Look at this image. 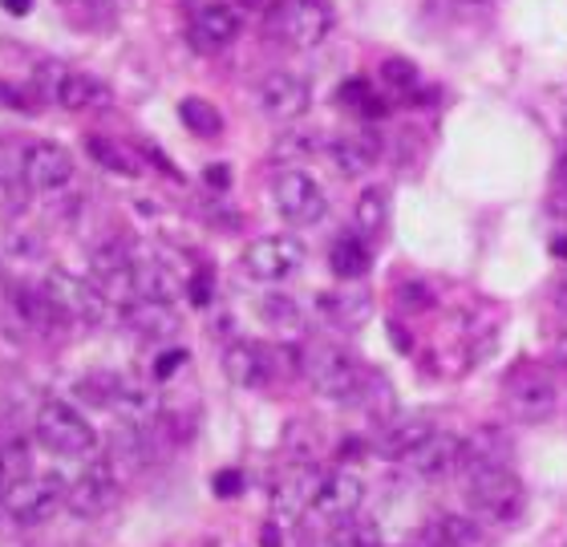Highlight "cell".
I'll return each mask as SVG.
<instances>
[{"label":"cell","instance_id":"30bf717a","mask_svg":"<svg viewBox=\"0 0 567 547\" xmlns=\"http://www.w3.org/2000/svg\"><path fill=\"white\" fill-rule=\"evenodd\" d=\"M45 292L53 297V305L61 309V317L73 324H102L106 321V292L82 276L70 272H49Z\"/></svg>","mask_w":567,"mask_h":547},{"label":"cell","instance_id":"7a4b0ae2","mask_svg":"<svg viewBox=\"0 0 567 547\" xmlns=\"http://www.w3.org/2000/svg\"><path fill=\"white\" fill-rule=\"evenodd\" d=\"M300 378L312 385L317 398H329V402H353L357 390H361V381H365V369L357 365L344 349L337 345H308L300 353Z\"/></svg>","mask_w":567,"mask_h":547},{"label":"cell","instance_id":"ba28073f","mask_svg":"<svg viewBox=\"0 0 567 547\" xmlns=\"http://www.w3.org/2000/svg\"><path fill=\"white\" fill-rule=\"evenodd\" d=\"M65 487H70V483L58 475H29L24 483L4 491L0 503H4V512H9L21 527H37V524H45L49 515L65 503Z\"/></svg>","mask_w":567,"mask_h":547},{"label":"cell","instance_id":"e575fe53","mask_svg":"<svg viewBox=\"0 0 567 547\" xmlns=\"http://www.w3.org/2000/svg\"><path fill=\"white\" fill-rule=\"evenodd\" d=\"M264 321L276 329H305V312L296 309V300L288 297H268L264 300Z\"/></svg>","mask_w":567,"mask_h":547},{"label":"cell","instance_id":"277c9868","mask_svg":"<svg viewBox=\"0 0 567 547\" xmlns=\"http://www.w3.org/2000/svg\"><path fill=\"white\" fill-rule=\"evenodd\" d=\"M272 33L288 49H317L332 33L329 0H276Z\"/></svg>","mask_w":567,"mask_h":547},{"label":"cell","instance_id":"d4e9b609","mask_svg":"<svg viewBox=\"0 0 567 547\" xmlns=\"http://www.w3.org/2000/svg\"><path fill=\"white\" fill-rule=\"evenodd\" d=\"M507 454H511V442L503 430L495 426L478 430L474 438L462 442V475L478 471V466H507Z\"/></svg>","mask_w":567,"mask_h":547},{"label":"cell","instance_id":"60d3db41","mask_svg":"<svg viewBox=\"0 0 567 547\" xmlns=\"http://www.w3.org/2000/svg\"><path fill=\"white\" fill-rule=\"evenodd\" d=\"M239 471H224V475H215V495H239Z\"/></svg>","mask_w":567,"mask_h":547},{"label":"cell","instance_id":"d6986e66","mask_svg":"<svg viewBox=\"0 0 567 547\" xmlns=\"http://www.w3.org/2000/svg\"><path fill=\"white\" fill-rule=\"evenodd\" d=\"M462 442L466 438H458V434H442V430H434L405 463H410V471H414L422 483H437V478L462 471Z\"/></svg>","mask_w":567,"mask_h":547},{"label":"cell","instance_id":"6da1fadb","mask_svg":"<svg viewBox=\"0 0 567 547\" xmlns=\"http://www.w3.org/2000/svg\"><path fill=\"white\" fill-rule=\"evenodd\" d=\"M466 507L478 524L511 527L527 512V487L511 466H478L466 471Z\"/></svg>","mask_w":567,"mask_h":547},{"label":"cell","instance_id":"8992f818","mask_svg":"<svg viewBox=\"0 0 567 547\" xmlns=\"http://www.w3.org/2000/svg\"><path fill=\"white\" fill-rule=\"evenodd\" d=\"M308 251L296 236H260L244 248V272L260 285H284L305 268Z\"/></svg>","mask_w":567,"mask_h":547},{"label":"cell","instance_id":"cb8c5ba5","mask_svg":"<svg viewBox=\"0 0 567 547\" xmlns=\"http://www.w3.org/2000/svg\"><path fill=\"white\" fill-rule=\"evenodd\" d=\"M329 155H332V163H337V171H341V175H365V171L378 167L381 146H378V138H373V134L349 131L329 146Z\"/></svg>","mask_w":567,"mask_h":547},{"label":"cell","instance_id":"44dd1931","mask_svg":"<svg viewBox=\"0 0 567 547\" xmlns=\"http://www.w3.org/2000/svg\"><path fill=\"white\" fill-rule=\"evenodd\" d=\"M373 312V300L361 288H337V292H320L317 317L332 329H361Z\"/></svg>","mask_w":567,"mask_h":547},{"label":"cell","instance_id":"7402d4cb","mask_svg":"<svg viewBox=\"0 0 567 547\" xmlns=\"http://www.w3.org/2000/svg\"><path fill=\"white\" fill-rule=\"evenodd\" d=\"M430 434H434V422H430V417H393L390 426L381 430L378 454L390 458V463H405Z\"/></svg>","mask_w":567,"mask_h":547},{"label":"cell","instance_id":"484cf974","mask_svg":"<svg viewBox=\"0 0 567 547\" xmlns=\"http://www.w3.org/2000/svg\"><path fill=\"white\" fill-rule=\"evenodd\" d=\"M425 539H430V547H486L483 524L466 519V515H437Z\"/></svg>","mask_w":567,"mask_h":547},{"label":"cell","instance_id":"603a6c76","mask_svg":"<svg viewBox=\"0 0 567 547\" xmlns=\"http://www.w3.org/2000/svg\"><path fill=\"white\" fill-rule=\"evenodd\" d=\"M12 309H17V321L24 329H33V333H53V329L65 324V317H61V309L53 305L45 288H17L12 292Z\"/></svg>","mask_w":567,"mask_h":547},{"label":"cell","instance_id":"8fae6325","mask_svg":"<svg viewBox=\"0 0 567 547\" xmlns=\"http://www.w3.org/2000/svg\"><path fill=\"white\" fill-rule=\"evenodd\" d=\"M320 471L317 463H292L276 478L272 487V519L280 527H292L300 524V515H312V499H317V487H320Z\"/></svg>","mask_w":567,"mask_h":547},{"label":"cell","instance_id":"b9f144b4","mask_svg":"<svg viewBox=\"0 0 567 547\" xmlns=\"http://www.w3.org/2000/svg\"><path fill=\"white\" fill-rule=\"evenodd\" d=\"M551 179H556V187H564V190H567V146H559L556 171H551Z\"/></svg>","mask_w":567,"mask_h":547},{"label":"cell","instance_id":"74e56055","mask_svg":"<svg viewBox=\"0 0 567 547\" xmlns=\"http://www.w3.org/2000/svg\"><path fill=\"white\" fill-rule=\"evenodd\" d=\"M398 300H402L405 309H414V312H422V309H430L434 305V292L425 285H402V292H398Z\"/></svg>","mask_w":567,"mask_h":547},{"label":"cell","instance_id":"2e32d148","mask_svg":"<svg viewBox=\"0 0 567 547\" xmlns=\"http://www.w3.org/2000/svg\"><path fill=\"white\" fill-rule=\"evenodd\" d=\"M24 183L41 195L65 190L73 183V158L65 146L58 143H29L24 151Z\"/></svg>","mask_w":567,"mask_h":547},{"label":"cell","instance_id":"ac0fdd59","mask_svg":"<svg viewBox=\"0 0 567 547\" xmlns=\"http://www.w3.org/2000/svg\"><path fill=\"white\" fill-rule=\"evenodd\" d=\"M224 369L239 390H268L276 378V358L272 349L256 345V341H236V345H227Z\"/></svg>","mask_w":567,"mask_h":547},{"label":"cell","instance_id":"4316f807","mask_svg":"<svg viewBox=\"0 0 567 547\" xmlns=\"http://www.w3.org/2000/svg\"><path fill=\"white\" fill-rule=\"evenodd\" d=\"M353 219H357V236H361V239H378L381 231H385V224H390V195H385L381 187L361 190Z\"/></svg>","mask_w":567,"mask_h":547},{"label":"cell","instance_id":"52a82bcc","mask_svg":"<svg viewBox=\"0 0 567 547\" xmlns=\"http://www.w3.org/2000/svg\"><path fill=\"white\" fill-rule=\"evenodd\" d=\"M187 21H190V41L207 53L227 49L244 33V9L239 0H187Z\"/></svg>","mask_w":567,"mask_h":547},{"label":"cell","instance_id":"5b68a950","mask_svg":"<svg viewBox=\"0 0 567 547\" xmlns=\"http://www.w3.org/2000/svg\"><path fill=\"white\" fill-rule=\"evenodd\" d=\"M33 82H37V94L61 110H97V106H106V97H110V90L97 82V78L70 70V65H58V61L37 65Z\"/></svg>","mask_w":567,"mask_h":547},{"label":"cell","instance_id":"836d02e7","mask_svg":"<svg viewBox=\"0 0 567 547\" xmlns=\"http://www.w3.org/2000/svg\"><path fill=\"white\" fill-rule=\"evenodd\" d=\"M24 151H29V146L12 143V138H0V187L24 183Z\"/></svg>","mask_w":567,"mask_h":547},{"label":"cell","instance_id":"e0dca14e","mask_svg":"<svg viewBox=\"0 0 567 547\" xmlns=\"http://www.w3.org/2000/svg\"><path fill=\"white\" fill-rule=\"evenodd\" d=\"M122 324L142 341H171L178 333V312L171 300H151V297H131L122 305Z\"/></svg>","mask_w":567,"mask_h":547},{"label":"cell","instance_id":"ffe728a7","mask_svg":"<svg viewBox=\"0 0 567 547\" xmlns=\"http://www.w3.org/2000/svg\"><path fill=\"white\" fill-rule=\"evenodd\" d=\"M183 292V276L158 256H134L131 260V297L175 300Z\"/></svg>","mask_w":567,"mask_h":547},{"label":"cell","instance_id":"83f0119b","mask_svg":"<svg viewBox=\"0 0 567 547\" xmlns=\"http://www.w3.org/2000/svg\"><path fill=\"white\" fill-rule=\"evenodd\" d=\"M329 268L341 280H361L369 272V244L361 236H341L329 251Z\"/></svg>","mask_w":567,"mask_h":547},{"label":"cell","instance_id":"f6af8a7d","mask_svg":"<svg viewBox=\"0 0 567 547\" xmlns=\"http://www.w3.org/2000/svg\"><path fill=\"white\" fill-rule=\"evenodd\" d=\"M4 9H9V12H17V17H21V12H29V9H33V0H4Z\"/></svg>","mask_w":567,"mask_h":547},{"label":"cell","instance_id":"9a60e30c","mask_svg":"<svg viewBox=\"0 0 567 547\" xmlns=\"http://www.w3.org/2000/svg\"><path fill=\"white\" fill-rule=\"evenodd\" d=\"M256 97H260V110L268 114V118L296 122L300 114H308V106H312V85H308L300 73L276 70L260 82Z\"/></svg>","mask_w":567,"mask_h":547},{"label":"cell","instance_id":"5bb4252c","mask_svg":"<svg viewBox=\"0 0 567 547\" xmlns=\"http://www.w3.org/2000/svg\"><path fill=\"white\" fill-rule=\"evenodd\" d=\"M361 503H365V483H361V475H357V471L341 466V471H332V475L320 478L317 499H312V515L337 527V524H349V519H357Z\"/></svg>","mask_w":567,"mask_h":547},{"label":"cell","instance_id":"f35d334b","mask_svg":"<svg viewBox=\"0 0 567 547\" xmlns=\"http://www.w3.org/2000/svg\"><path fill=\"white\" fill-rule=\"evenodd\" d=\"M365 97H373L369 94V85L365 82H349V85H341V102L344 106H357V110H378L373 102H365Z\"/></svg>","mask_w":567,"mask_h":547},{"label":"cell","instance_id":"3957f363","mask_svg":"<svg viewBox=\"0 0 567 547\" xmlns=\"http://www.w3.org/2000/svg\"><path fill=\"white\" fill-rule=\"evenodd\" d=\"M37 442L53 454H65V458H85V454H94L97 446V434L94 426L85 422L70 402H45L37 410Z\"/></svg>","mask_w":567,"mask_h":547},{"label":"cell","instance_id":"ee69618b","mask_svg":"<svg viewBox=\"0 0 567 547\" xmlns=\"http://www.w3.org/2000/svg\"><path fill=\"white\" fill-rule=\"evenodd\" d=\"M556 361H564V365H567V324L559 329V337H556Z\"/></svg>","mask_w":567,"mask_h":547},{"label":"cell","instance_id":"d590c367","mask_svg":"<svg viewBox=\"0 0 567 547\" xmlns=\"http://www.w3.org/2000/svg\"><path fill=\"white\" fill-rule=\"evenodd\" d=\"M381 82L390 85V90H398V94H410V90L417 85V70L410 65V61L390 58L385 65H381Z\"/></svg>","mask_w":567,"mask_h":547},{"label":"cell","instance_id":"9c48e42d","mask_svg":"<svg viewBox=\"0 0 567 547\" xmlns=\"http://www.w3.org/2000/svg\"><path fill=\"white\" fill-rule=\"evenodd\" d=\"M272 207L288 224L308 227L324 219L329 199H324V190H320V183L312 175H305V171H280L272 183Z\"/></svg>","mask_w":567,"mask_h":547},{"label":"cell","instance_id":"4dcf8cb0","mask_svg":"<svg viewBox=\"0 0 567 547\" xmlns=\"http://www.w3.org/2000/svg\"><path fill=\"white\" fill-rule=\"evenodd\" d=\"M33 475V454L24 442H9V446H0V495L12 491L17 483Z\"/></svg>","mask_w":567,"mask_h":547},{"label":"cell","instance_id":"bcb514c9","mask_svg":"<svg viewBox=\"0 0 567 547\" xmlns=\"http://www.w3.org/2000/svg\"><path fill=\"white\" fill-rule=\"evenodd\" d=\"M551 251H556V256H564V260H567V236H564V239H556V244H551Z\"/></svg>","mask_w":567,"mask_h":547},{"label":"cell","instance_id":"1f68e13d","mask_svg":"<svg viewBox=\"0 0 567 547\" xmlns=\"http://www.w3.org/2000/svg\"><path fill=\"white\" fill-rule=\"evenodd\" d=\"M85 151H90V158H97L106 171H114V175H126V179H131V175H138V167L131 163V155H126L118 143H110V138H90V143H85Z\"/></svg>","mask_w":567,"mask_h":547},{"label":"cell","instance_id":"d6a6232c","mask_svg":"<svg viewBox=\"0 0 567 547\" xmlns=\"http://www.w3.org/2000/svg\"><path fill=\"white\" fill-rule=\"evenodd\" d=\"M324 547H378V527L361 524V519L337 524L332 527V536L324 539Z\"/></svg>","mask_w":567,"mask_h":547},{"label":"cell","instance_id":"7dc6e473","mask_svg":"<svg viewBox=\"0 0 567 547\" xmlns=\"http://www.w3.org/2000/svg\"><path fill=\"white\" fill-rule=\"evenodd\" d=\"M471 4H483V0H471Z\"/></svg>","mask_w":567,"mask_h":547},{"label":"cell","instance_id":"4fadbf2b","mask_svg":"<svg viewBox=\"0 0 567 547\" xmlns=\"http://www.w3.org/2000/svg\"><path fill=\"white\" fill-rule=\"evenodd\" d=\"M114 499H118V475L110 458H90V466L65 487V507L78 519H97Z\"/></svg>","mask_w":567,"mask_h":547},{"label":"cell","instance_id":"ab89813d","mask_svg":"<svg viewBox=\"0 0 567 547\" xmlns=\"http://www.w3.org/2000/svg\"><path fill=\"white\" fill-rule=\"evenodd\" d=\"M183 361H187V353H183V349H171V353H163V361L154 365V378H158V381L171 378V373H175V369L183 365Z\"/></svg>","mask_w":567,"mask_h":547},{"label":"cell","instance_id":"7bdbcfd3","mask_svg":"<svg viewBox=\"0 0 567 547\" xmlns=\"http://www.w3.org/2000/svg\"><path fill=\"white\" fill-rule=\"evenodd\" d=\"M207 183H212V187L224 190L227 183H231V171H227V167H212V171H207Z\"/></svg>","mask_w":567,"mask_h":547},{"label":"cell","instance_id":"8d00e7d4","mask_svg":"<svg viewBox=\"0 0 567 547\" xmlns=\"http://www.w3.org/2000/svg\"><path fill=\"white\" fill-rule=\"evenodd\" d=\"M9 251L17 256V260H37L41 251H45V244H41V236L37 231H29V227H17V231H9Z\"/></svg>","mask_w":567,"mask_h":547},{"label":"cell","instance_id":"f1b7e54d","mask_svg":"<svg viewBox=\"0 0 567 547\" xmlns=\"http://www.w3.org/2000/svg\"><path fill=\"white\" fill-rule=\"evenodd\" d=\"M320 451H324V434H320L308 417L288 422V430H284V454H288L292 463H317Z\"/></svg>","mask_w":567,"mask_h":547},{"label":"cell","instance_id":"7c38bea8","mask_svg":"<svg viewBox=\"0 0 567 547\" xmlns=\"http://www.w3.org/2000/svg\"><path fill=\"white\" fill-rule=\"evenodd\" d=\"M556 405H559V385L544 369H519L507 381L511 417H519V422H544V417L556 414Z\"/></svg>","mask_w":567,"mask_h":547},{"label":"cell","instance_id":"f546056e","mask_svg":"<svg viewBox=\"0 0 567 547\" xmlns=\"http://www.w3.org/2000/svg\"><path fill=\"white\" fill-rule=\"evenodd\" d=\"M178 118L187 122V131H195L199 138H215V134H224V114H219L207 97H187V102L178 106Z\"/></svg>","mask_w":567,"mask_h":547}]
</instances>
